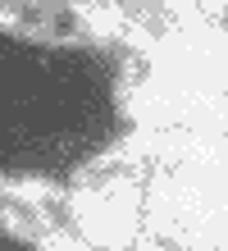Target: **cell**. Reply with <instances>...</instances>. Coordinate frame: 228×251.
Instances as JSON below:
<instances>
[{
	"instance_id": "7a4b0ae2",
	"label": "cell",
	"mask_w": 228,
	"mask_h": 251,
	"mask_svg": "<svg viewBox=\"0 0 228 251\" xmlns=\"http://www.w3.org/2000/svg\"><path fill=\"white\" fill-rule=\"evenodd\" d=\"M224 27H228V5H224Z\"/></svg>"
},
{
	"instance_id": "6da1fadb",
	"label": "cell",
	"mask_w": 228,
	"mask_h": 251,
	"mask_svg": "<svg viewBox=\"0 0 228 251\" xmlns=\"http://www.w3.org/2000/svg\"><path fill=\"white\" fill-rule=\"evenodd\" d=\"M124 9L132 14L142 27H151V32H164V19H160V0H124Z\"/></svg>"
}]
</instances>
